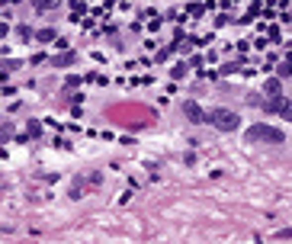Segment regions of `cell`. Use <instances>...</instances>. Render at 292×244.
<instances>
[{"label":"cell","mask_w":292,"mask_h":244,"mask_svg":"<svg viewBox=\"0 0 292 244\" xmlns=\"http://www.w3.org/2000/svg\"><path fill=\"white\" fill-rule=\"evenodd\" d=\"M286 138V135L280 132V128H273V125H250L247 128V141H270V145H280V141Z\"/></svg>","instance_id":"obj_2"},{"label":"cell","mask_w":292,"mask_h":244,"mask_svg":"<svg viewBox=\"0 0 292 244\" xmlns=\"http://www.w3.org/2000/svg\"><path fill=\"white\" fill-rule=\"evenodd\" d=\"M280 113H283V119H289V122H292V100H286V103H280Z\"/></svg>","instance_id":"obj_4"},{"label":"cell","mask_w":292,"mask_h":244,"mask_svg":"<svg viewBox=\"0 0 292 244\" xmlns=\"http://www.w3.org/2000/svg\"><path fill=\"white\" fill-rule=\"evenodd\" d=\"M183 116H186L189 122H196V125H199V122H209V113L202 110V106H196L193 100H186V103H183Z\"/></svg>","instance_id":"obj_3"},{"label":"cell","mask_w":292,"mask_h":244,"mask_svg":"<svg viewBox=\"0 0 292 244\" xmlns=\"http://www.w3.org/2000/svg\"><path fill=\"white\" fill-rule=\"evenodd\" d=\"M276 238H280V241H286V238H292V228H286V232H276Z\"/></svg>","instance_id":"obj_7"},{"label":"cell","mask_w":292,"mask_h":244,"mask_svg":"<svg viewBox=\"0 0 292 244\" xmlns=\"http://www.w3.org/2000/svg\"><path fill=\"white\" fill-rule=\"evenodd\" d=\"M267 93H273V97H276V93H280V80H267Z\"/></svg>","instance_id":"obj_6"},{"label":"cell","mask_w":292,"mask_h":244,"mask_svg":"<svg viewBox=\"0 0 292 244\" xmlns=\"http://www.w3.org/2000/svg\"><path fill=\"white\" fill-rule=\"evenodd\" d=\"M39 10H52V6H58V0H36Z\"/></svg>","instance_id":"obj_5"},{"label":"cell","mask_w":292,"mask_h":244,"mask_svg":"<svg viewBox=\"0 0 292 244\" xmlns=\"http://www.w3.org/2000/svg\"><path fill=\"white\" fill-rule=\"evenodd\" d=\"M237 119L232 110H225V106H215V110H209V125H215L219 132H234L237 128Z\"/></svg>","instance_id":"obj_1"}]
</instances>
